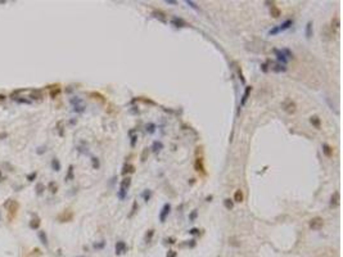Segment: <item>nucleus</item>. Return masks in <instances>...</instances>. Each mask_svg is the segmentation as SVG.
<instances>
[{
	"label": "nucleus",
	"mask_w": 343,
	"mask_h": 257,
	"mask_svg": "<svg viewBox=\"0 0 343 257\" xmlns=\"http://www.w3.org/2000/svg\"><path fill=\"white\" fill-rule=\"evenodd\" d=\"M292 24H293V21H292V20H285L282 24H279V26L271 28V30L269 31V35H270V36H275V35H278V34H280V32H283V31L290 28Z\"/></svg>",
	"instance_id": "1"
},
{
	"label": "nucleus",
	"mask_w": 343,
	"mask_h": 257,
	"mask_svg": "<svg viewBox=\"0 0 343 257\" xmlns=\"http://www.w3.org/2000/svg\"><path fill=\"white\" fill-rule=\"evenodd\" d=\"M130 184H131V178L127 176V178H125V179L122 180L120 192H118V198H120V199H125V197H126V194H127L129 188H130Z\"/></svg>",
	"instance_id": "2"
},
{
	"label": "nucleus",
	"mask_w": 343,
	"mask_h": 257,
	"mask_svg": "<svg viewBox=\"0 0 343 257\" xmlns=\"http://www.w3.org/2000/svg\"><path fill=\"white\" fill-rule=\"evenodd\" d=\"M323 226H324V218L323 217L316 216V217L310 220V228L312 230H320Z\"/></svg>",
	"instance_id": "3"
},
{
	"label": "nucleus",
	"mask_w": 343,
	"mask_h": 257,
	"mask_svg": "<svg viewBox=\"0 0 343 257\" xmlns=\"http://www.w3.org/2000/svg\"><path fill=\"white\" fill-rule=\"evenodd\" d=\"M20 208V204H18L16 200H10V206L8 207V218L12 221L17 215V211Z\"/></svg>",
	"instance_id": "4"
},
{
	"label": "nucleus",
	"mask_w": 343,
	"mask_h": 257,
	"mask_svg": "<svg viewBox=\"0 0 343 257\" xmlns=\"http://www.w3.org/2000/svg\"><path fill=\"white\" fill-rule=\"evenodd\" d=\"M170 211H171V204L170 203H166L163 204V207H162L161 212H159V221L161 222H165L167 216L170 215Z\"/></svg>",
	"instance_id": "5"
},
{
	"label": "nucleus",
	"mask_w": 343,
	"mask_h": 257,
	"mask_svg": "<svg viewBox=\"0 0 343 257\" xmlns=\"http://www.w3.org/2000/svg\"><path fill=\"white\" fill-rule=\"evenodd\" d=\"M72 218H73V212H72L71 210H66V211H63V212H62V214L58 216V220H59L60 222L71 221Z\"/></svg>",
	"instance_id": "6"
},
{
	"label": "nucleus",
	"mask_w": 343,
	"mask_h": 257,
	"mask_svg": "<svg viewBox=\"0 0 343 257\" xmlns=\"http://www.w3.org/2000/svg\"><path fill=\"white\" fill-rule=\"evenodd\" d=\"M274 53H275L278 61L280 62V64H283V66H284V64H286V62H288V58L285 57V54H284L283 52H280V50L275 49V50H274Z\"/></svg>",
	"instance_id": "7"
},
{
	"label": "nucleus",
	"mask_w": 343,
	"mask_h": 257,
	"mask_svg": "<svg viewBox=\"0 0 343 257\" xmlns=\"http://www.w3.org/2000/svg\"><path fill=\"white\" fill-rule=\"evenodd\" d=\"M194 167H195V170L198 171V172H202L203 175H206V168H204V165H203V158L202 157H199V158H197V161H195V165H194Z\"/></svg>",
	"instance_id": "8"
},
{
	"label": "nucleus",
	"mask_w": 343,
	"mask_h": 257,
	"mask_svg": "<svg viewBox=\"0 0 343 257\" xmlns=\"http://www.w3.org/2000/svg\"><path fill=\"white\" fill-rule=\"evenodd\" d=\"M252 91V86H246V90H244V94H243L242 97V100H240V105H244L247 103V100L249 98V94H251Z\"/></svg>",
	"instance_id": "9"
},
{
	"label": "nucleus",
	"mask_w": 343,
	"mask_h": 257,
	"mask_svg": "<svg viewBox=\"0 0 343 257\" xmlns=\"http://www.w3.org/2000/svg\"><path fill=\"white\" fill-rule=\"evenodd\" d=\"M270 14L274 18H278V17H280V14H282V10H280L274 3H271V5H270Z\"/></svg>",
	"instance_id": "10"
},
{
	"label": "nucleus",
	"mask_w": 343,
	"mask_h": 257,
	"mask_svg": "<svg viewBox=\"0 0 343 257\" xmlns=\"http://www.w3.org/2000/svg\"><path fill=\"white\" fill-rule=\"evenodd\" d=\"M135 172V166L131 163H126L122 168V175H127V174H133Z\"/></svg>",
	"instance_id": "11"
},
{
	"label": "nucleus",
	"mask_w": 343,
	"mask_h": 257,
	"mask_svg": "<svg viewBox=\"0 0 343 257\" xmlns=\"http://www.w3.org/2000/svg\"><path fill=\"white\" fill-rule=\"evenodd\" d=\"M339 204V193L338 192H334L332 198H330V206L332 207H335V206Z\"/></svg>",
	"instance_id": "12"
},
{
	"label": "nucleus",
	"mask_w": 343,
	"mask_h": 257,
	"mask_svg": "<svg viewBox=\"0 0 343 257\" xmlns=\"http://www.w3.org/2000/svg\"><path fill=\"white\" fill-rule=\"evenodd\" d=\"M243 199H244V196H243V192H242L240 189L235 190V193H234V202H236V203H242V202H243Z\"/></svg>",
	"instance_id": "13"
},
{
	"label": "nucleus",
	"mask_w": 343,
	"mask_h": 257,
	"mask_svg": "<svg viewBox=\"0 0 343 257\" xmlns=\"http://www.w3.org/2000/svg\"><path fill=\"white\" fill-rule=\"evenodd\" d=\"M284 109L288 112V113H294L296 112V104L293 102H286L284 104Z\"/></svg>",
	"instance_id": "14"
},
{
	"label": "nucleus",
	"mask_w": 343,
	"mask_h": 257,
	"mask_svg": "<svg viewBox=\"0 0 343 257\" xmlns=\"http://www.w3.org/2000/svg\"><path fill=\"white\" fill-rule=\"evenodd\" d=\"M323 152L327 157H332L333 156V148L329 145V144H323Z\"/></svg>",
	"instance_id": "15"
},
{
	"label": "nucleus",
	"mask_w": 343,
	"mask_h": 257,
	"mask_svg": "<svg viewBox=\"0 0 343 257\" xmlns=\"http://www.w3.org/2000/svg\"><path fill=\"white\" fill-rule=\"evenodd\" d=\"M125 251H126V244H125V242H118L116 244V253H123Z\"/></svg>",
	"instance_id": "16"
},
{
	"label": "nucleus",
	"mask_w": 343,
	"mask_h": 257,
	"mask_svg": "<svg viewBox=\"0 0 343 257\" xmlns=\"http://www.w3.org/2000/svg\"><path fill=\"white\" fill-rule=\"evenodd\" d=\"M310 122L314 125V126L316 127V129H320V125H321V121H320V118L317 117V116H312L310 118Z\"/></svg>",
	"instance_id": "17"
},
{
	"label": "nucleus",
	"mask_w": 343,
	"mask_h": 257,
	"mask_svg": "<svg viewBox=\"0 0 343 257\" xmlns=\"http://www.w3.org/2000/svg\"><path fill=\"white\" fill-rule=\"evenodd\" d=\"M153 16H154L155 18H159L162 22H166V17H165V13H163V12H161V10H154V12H153Z\"/></svg>",
	"instance_id": "18"
},
{
	"label": "nucleus",
	"mask_w": 343,
	"mask_h": 257,
	"mask_svg": "<svg viewBox=\"0 0 343 257\" xmlns=\"http://www.w3.org/2000/svg\"><path fill=\"white\" fill-rule=\"evenodd\" d=\"M172 23L176 24V27H184V26H186V23L181 20V18H172Z\"/></svg>",
	"instance_id": "19"
},
{
	"label": "nucleus",
	"mask_w": 343,
	"mask_h": 257,
	"mask_svg": "<svg viewBox=\"0 0 343 257\" xmlns=\"http://www.w3.org/2000/svg\"><path fill=\"white\" fill-rule=\"evenodd\" d=\"M271 70H272L274 72H284V71L286 70V68H285V66L278 63V64H275L274 67H271Z\"/></svg>",
	"instance_id": "20"
},
{
	"label": "nucleus",
	"mask_w": 343,
	"mask_h": 257,
	"mask_svg": "<svg viewBox=\"0 0 343 257\" xmlns=\"http://www.w3.org/2000/svg\"><path fill=\"white\" fill-rule=\"evenodd\" d=\"M306 36L307 37H311L312 36V22H307V24H306Z\"/></svg>",
	"instance_id": "21"
},
{
	"label": "nucleus",
	"mask_w": 343,
	"mask_h": 257,
	"mask_svg": "<svg viewBox=\"0 0 343 257\" xmlns=\"http://www.w3.org/2000/svg\"><path fill=\"white\" fill-rule=\"evenodd\" d=\"M152 148H153V150H154V152L157 153V152H159V150H161L162 148H163V144H162L161 141H154V143H153V147H152Z\"/></svg>",
	"instance_id": "22"
},
{
	"label": "nucleus",
	"mask_w": 343,
	"mask_h": 257,
	"mask_svg": "<svg viewBox=\"0 0 343 257\" xmlns=\"http://www.w3.org/2000/svg\"><path fill=\"white\" fill-rule=\"evenodd\" d=\"M224 204H225V207L228 208V210H232L233 207H234V202L232 199H229V198H226L225 200H224Z\"/></svg>",
	"instance_id": "23"
},
{
	"label": "nucleus",
	"mask_w": 343,
	"mask_h": 257,
	"mask_svg": "<svg viewBox=\"0 0 343 257\" xmlns=\"http://www.w3.org/2000/svg\"><path fill=\"white\" fill-rule=\"evenodd\" d=\"M151 197H152V192L149 190V189L144 190V193H143V198H144V200H145V202H148V200L151 199Z\"/></svg>",
	"instance_id": "24"
},
{
	"label": "nucleus",
	"mask_w": 343,
	"mask_h": 257,
	"mask_svg": "<svg viewBox=\"0 0 343 257\" xmlns=\"http://www.w3.org/2000/svg\"><path fill=\"white\" fill-rule=\"evenodd\" d=\"M136 208H138V203H136V202H134V203H133V208H131V212H130L129 217H133V216H134V214L136 212Z\"/></svg>",
	"instance_id": "25"
},
{
	"label": "nucleus",
	"mask_w": 343,
	"mask_h": 257,
	"mask_svg": "<svg viewBox=\"0 0 343 257\" xmlns=\"http://www.w3.org/2000/svg\"><path fill=\"white\" fill-rule=\"evenodd\" d=\"M49 188H50V190H52L53 193H55V192H57V189H58V186H57V184H55L54 181H52V183L49 184Z\"/></svg>",
	"instance_id": "26"
},
{
	"label": "nucleus",
	"mask_w": 343,
	"mask_h": 257,
	"mask_svg": "<svg viewBox=\"0 0 343 257\" xmlns=\"http://www.w3.org/2000/svg\"><path fill=\"white\" fill-rule=\"evenodd\" d=\"M283 53H284V54H286V55H285L286 58H292V57H293V54L290 53V50H288V49H284V50H283Z\"/></svg>",
	"instance_id": "27"
},
{
	"label": "nucleus",
	"mask_w": 343,
	"mask_h": 257,
	"mask_svg": "<svg viewBox=\"0 0 343 257\" xmlns=\"http://www.w3.org/2000/svg\"><path fill=\"white\" fill-rule=\"evenodd\" d=\"M91 97H97L95 99H99V100H100V102H104V99H103V97L100 95V94H97V93H93V94H91Z\"/></svg>",
	"instance_id": "28"
},
{
	"label": "nucleus",
	"mask_w": 343,
	"mask_h": 257,
	"mask_svg": "<svg viewBox=\"0 0 343 257\" xmlns=\"http://www.w3.org/2000/svg\"><path fill=\"white\" fill-rule=\"evenodd\" d=\"M154 127H155V126H154L153 123H151L149 126L147 125V131H148V133H153V131H154Z\"/></svg>",
	"instance_id": "29"
},
{
	"label": "nucleus",
	"mask_w": 343,
	"mask_h": 257,
	"mask_svg": "<svg viewBox=\"0 0 343 257\" xmlns=\"http://www.w3.org/2000/svg\"><path fill=\"white\" fill-rule=\"evenodd\" d=\"M147 153H148V148H145L144 150H143V154H141V161L144 162L145 161V157H147Z\"/></svg>",
	"instance_id": "30"
},
{
	"label": "nucleus",
	"mask_w": 343,
	"mask_h": 257,
	"mask_svg": "<svg viewBox=\"0 0 343 257\" xmlns=\"http://www.w3.org/2000/svg\"><path fill=\"white\" fill-rule=\"evenodd\" d=\"M39 226V220H32V222H31V228H37Z\"/></svg>",
	"instance_id": "31"
},
{
	"label": "nucleus",
	"mask_w": 343,
	"mask_h": 257,
	"mask_svg": "<svg viewBox=\"0 0 343 257\" xmlns=\"http://www.w3.org/2000/svg\"><path fill=\"white\" fill-rule=\"evenodd\" d=\"M53 166H54V168H55L57 171L59 170V162H58L57 160H54V161H53Z\"/></svg>",
	"instance_id": "32"
},
{
	"label": "nucleus",
	"mask_w": 343,
	"mask_h": 257,
	"mask_svg": "<svg viewBox=\"0 0 343 257\" xmlns=\"http://www.w3.org/2000/svg\"><path fill=\"white\" fill-rule=\"evenodd\" d=\"M153 234H154V230H149V233L147 234V240L151 239V238L153 237Z\"/></svg>",
	"instance_id": "33"
},
{
	"label": "nucleus",
	"mask_w": 343,
	"mask_h": 257,
	"mask_svg": "<svg viewBox=\"0 0 343 257\" xmlns=\"http://www.w3.org/2000/svg\"><path fill=\"white\" fill-rule=\"evenodd\" d=\"M93 165H94L95 168L99 167V161H98V158H93Z\"/></svg>",
	"instance_id": "34"
},
{
	"label": "nucleus",
	"mask_w": 343,
	"mask_h": 257,
	"mask_svg": "<svg viewBox=\"0 0 343 257\" xmlns=\"http://www.w3.org/2000/svg\"><path fill=\"white\" fill-rule=\"evenodd\" d=\"M238 73H239V76H240V80H242V83L244 84V83H246V80H244V77H243V73H242V70H240V68H238Z\"/></svg>",
	"instance_id": "35"
},
{
	"label": "nucleus",
	"mask_w": 343,
	"mask_h": 257,
	"mask_svg": "<svg viewBox=\"0 0 343 257\" xmlns=\"http://www.w3.org/2000/svg\"><path fill=\"white\" fill-rule=\"evenodd\" d=\"M186 4H188V5H190V7H192L193 9H198V8L195 7V4L193 3V2H189V0H188V2H186Z\"/></svg>",
	"instance_id": "36"
},
{
	"label": "nucleus",
	"mask_w": 343,
	"mask_h": 257,
	"mask_svg": "<svg viewBox=\"0 0 343 257\" xmlns=\"http://www.w3.org/2000/svg\"><path fill=\"white\" fill-rule=\"evenodd\" d=\"M136 139H138V136H136V135H134V136L131 138V147H134V145H135V141H136Z\"/></svg>",
	"instance_id": "37"
},
{
	"label": "nucleus",
	"mask_w": 343,
	"mask_h": 257,
	"mask_svg": "<svg viewBox=\"0 0 343 257\" xmlns=\"http://www.w3.org/2000/svg\"><path fill=\"white\" fill-rule=\"evenodd\" d=\"M195 216H197V211L194 210V211H193V214L190 215V220H194V218H195Z\"/></svg>",
	"instance_id": "38"
},
{
	"label": "nucleus",
	"mask_w": 343,
	"mask_h": 257,
	"mask_svg": "<svg viewBox=\"0 0 343 257\" xmlns=\"http://www.w3.org/2000/svg\"><path fill=\"white\" fill-rule=\"evenodd\" d=\"M170 252H171V253H167V257H175V256H176V253L173 252V251H170Z\"/></svg>",
	"instance_id": "39"
},
{
	"label": "nucleus",
	"mask_w": 343,
	"mask_h": 257,
	"mask_svg": "<svg viewBox=\"0 0 343 257\" xmlns=\"http://www.w3.org/2000/svg\"><path fill=\"white\" fill-rule=\"evenodd\" d=\"M261 67H262V71H264V72H267V64H266V63H264Z\"/></svg>",
	"instance_id": "40"
},
{
	"label": "nucleus",
	"mask_w": 343,
	"mask_h": 257,
	"mask_svg": "<svg viewBox=\"0 0 343 257\" xmlns=\"http://www.w3.org/2000/svg\"><path fill=\"white\" fill-rule=\"evenodd\" d=\"M189 233H190V234H197V233H198V229H195V228H194V229H192V230L189 231Z\"/></svg>",
	"instance_id": "41"
},
{
	"label": "nucleus",
	"mask_w": 343,
	"mask_h": 257,
	"mask_svg": "<svg viewBox=\"0 0 343 257\" xmlns=\"http://www.w3.org/2000/svg\"><path fill=\"white\" fill-rule=\"evenodd\" d=\"M166 3H167V4H173V5L177 4L176 2H172V0H166Z\"/></svg>",
	"instance_id": "42"
},
{
	"label": "nucleus",
	"mask_w": 343,
	"mask_h": 257,
	"mask_svg": "<svg viewBox=\"0 0 343 257\" xmlns=\"http://www.w3.org/2000/svg\"><path fill=\"white\" fill-rule=\"evenodd\" d=\"M4 99V95H2V94H0V100H3Z\"/></svg>",
	"instance_id": "43"
}]
</instances>
